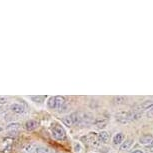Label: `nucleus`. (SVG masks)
Segmentation results:
<instances>
[{"label": "nucleus", "instance_id": "obj_1", "mask_svg": "<svg viewBox=\"0 0 153 153\" xmlns=\"http://www.w3.org/2000/svg\"><path fill=\"white\" fill-rule=\"evenodd\" d=\"M62 121L65 125L69 127L76 125H84V124L94 122L92 115L89 113H84V112H73V113L68 114L63 117Z\"/></svg>", "mask_w": 153, "mask_h": 153}, {"label": "nucleus", "instance_id": "obj_2", "mask_svg": "<svg viewBox=\"0 0 153 153\" xmlns=\"http://www.w3.org/2000/svg\"><path fill=\"white\" fill-rule=\"evenodd\" d=\"M65 103V98L63 96H51L47 100V107L52 110H60Z\"/></svg>", "mask_w": 153, "mask_h": 153}, {"label": "nucleus", "instance_id": "obj_3", "mask_svg": "<svg viewBox=\"0 0 153 153\" xmlns=\"http://www.w3.org/2000/svg\"><path fill=\"white\" fill-rule=\"evenodd\" d=\"M51 135H52L54 139L58 141H63L66 138V131L61 124L53 123L51 125Z\"/></svg>", "mask_w": 153, "mask_h": 153}, {"label": "nucleus", "instance_id": "obj_4", "mask_svg": "<svg viewBox=\"0 0 153 153\" xmlns=\"http://www.w3.org/2000/svg\"><path fill=\"white\" fill-rule=\"evenodd\" d=\"M25 153H53L52 150L48 147L38 145V144H28L23 150Z\"/></svg>", "mask_w": 153, "mask_h": 153}, {"label": "nucleus", "instance_id": "obj_5", "mask_svg": "<svg viewBox=\"0 0 153 153\" xmlns=\"http://www.w3.org/2000/svg\"><path fill=\"white\" fill-rule=\"evenodd\" d=\"M81 140L87 145L96 147L98 145H100V142L98 140V134L95 133V132H90V133L86 134L85 136H83L81 138Z\"/></svg>", "mask_w": 153, "mask_h": 153}, {"label": "nucleus", "instance_id": "obj_6", "mask_svg": "<svg viewBox=\"0 0 153 153\" xmlns=\"http://www.w3.org/2000/svg\"><path fill=\"white\" fill-rule=\"evenodd\" d=\"M116 117V120L118 122L120 123H128V122H131V115H130V111L128 112H118V113L115 115Z\"/></svg>", "mask_w": 153, "mask_h": 153}, {"label": "nucleus", "instance_id": "obj_7", "mask_svg": "<svg viewBox=\"0 0 153 153\" xmlns=\"http://www.w3.org/2000/svg\"><path fill=\"white\" fill-rule=\"evenodd\" d=\"M10 110L15 114H23L25 112V106L21 103H12L10 105Z\"/></svg>", "mask_w": 153, "mask_h": 153}, {"label": "nucleus", "instance_id": "obj_8", "mask_svg": "<svg viewBox=\"0 0 153 153\" xmlns=\"http://www.w3.org/2000/svg\"><path fill=\"white\" fill-rule=\"evenodd\" d=\"M133 144H134V139H132V138H127V139L124 140V142L119 146V148L121 151H127V150H129L133 146Z\"/></svg>", "mask_w": 153, "mask_h": 153}, {"label": "nucleus", "instance_id": "obj_9", "mask_svg": "<svg viewBox=\"0 0 153 153\" xmlns=\"http://www.w3.org/2000/svg\"><path fill=\"white\" fill-rule=\"evenodd\" d=\"M38 122H37L36 120H33V119H29L27 120L26 122L24 124V128L26 129L27 131H33L35 130V129L38 127Z\"/></svg>", "mask_w": 153, "mask_h": 153}, {"label": "nucleus", "instance_id": "obj_10", "mask_svg": "<svg viewBox=\"0 0 153 153\" xmlns=\"http://www.w3.org/2000/svg\"><path fill=\"white\" fill-rule=\"evenodd\" d=\"M124 140H125V136H124L122 132H118L112 138V142H113L114 145H119V146L124 142Z\"/></svg>", "mask_w": 153, "mask_h": 153}, {"label": "nucleus", "instance_id": "obj_11", "mask_svg": "<svg viewBox=\"0 0 153 153\" xmlns=\"http://www.w3.org/2000/svg\"><path fill=\"white\" fill-rule=\"evenodd\" d=\"M152 140H153V136L151 134H144L139 138V143L142 144V145L148 146L152 142Z\"/></svg>", "mask_w": 153, "mask_h": 153}, {"label": "nucleus", "instance_id": "obj_12", "mask_svg": "<svg viewBox=\"0 0 153 153\" xmlns=\"http://www.w3.org/2000/svg\"><path fill=\"white\" fill-rule=\"evenodd\" d=\"M107 122H108L107 118H104V117H98L94 120V124L98 128H104V127L107 125Z\"/></svg>", "mask_w": 153, "mask_h": 153}, {"label": "nucleus", "instance_id": "obj_13", "mask_svg": "<svg viewBox=\"0 0 153 153\" xmlns=\"http://www.w3.org/2000/svg\"><path fill=\"white\" fill-rule=\"evenodd\" d=\"M98 140L100 143H107L109 141V133L106 131H101L98 133Z\"/></svg>", "mask_w": 153, "mask_h": 153}, {"label": "nucleus", "instance_id": "obj_14", "mask_svg": "<svg viewBox=\"0 0 153 153\" xmlns=\"http://www.w3.org/2000/svg\"><path fill=\"white\" fill-rule=\"evenodd\" d=\"M31 99L36 103L37 102L41 103V102H43V100L45 99V96H39V95H36V96H31Z\"/></svg>", "mask_w": 153, "mask_h": 153}, {"label": "nucleus", "instance_id": "obj_15", "mask_svg": "<svg viewBox=\"0 0 153 153\" xmlns=\"http://www.w3.org/2000/svg\"><path fill=\"white\" fill-rule=\"evenodd\" d=\"M114 100L116 101L115 103H118V104H122V103L125 102L126 98L123 97V96H116V97H114Z\"/></svg>", "mask_w": 153, "mask_h": 153}, {"label": "nucleus", "instance_id": "obj_16", "mask_svg": "<svg viewBox=\"0 0 153 153\" xmlns=\"http://www.w3.org/2000/svg\"><path fill=\"white\" fill-rule=\"evenodd\" d=\"M146 115L148 117H153V107H151L149 109V110L146 111Z\"/></svg>", "mask_w": 153, "mask_h": 153}, {"label": "nucleus", "instance_id": "obj_17", "mask_svg": "<svg viewBox=\"0 0 153 153\" xmlns=\"http://www.w3.org/2000/svg\"><path fill=\"white\" fill-rule=\"evenodd\" d=\"M130 153H144V152L140 149H136V150H133V151L130 152Z\"/></svg>", "mask_w": 153, "mask_h": 153}, {"label": "nucleus", "instance_id": "obj_18", "mask_svg": "<svg viewBox=\"0 0 153 153\" xmlns=\"http://www.w3.org/2000/svg\"><path fill=\"white\" fill-rule=\"evenodd\" d=\"M148 146L150 147V148H153V140H152V142H151V143H150V144H149V145H148Z\"/></svg>", "mask_w": 153, "mask_h": 153}, {"label": "nucleus", "instance_id": "obj_19", "mask_svg": "<svg viewBox=\"0 0 153 153\" xmlns=\"http://www.w3.org/2000/svg\"><path fill=\"white\" fill-rule=\"evenodd\" d=\"M1 131H2V127L0 126V132H1Z\"/></svg>", "mask_w": 153, "mask_h": 153}, {"label": "nucleus", "instance_id": "obj_20", "mask_svg": "<svg viewBox=\"0 0 153 153\" xmlns=\"http://www.w3.org/2000/svg\"><path fill=\"white\" fill-rule=\"evenodd\" d=\"M91 153H95V152H91Z\"/></svg>", "mask_w": 153, "mask_h": 153}]
</instances>
